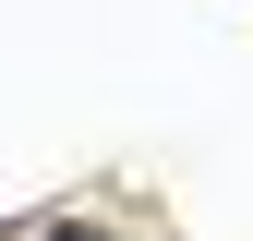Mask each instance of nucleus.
Listing matches in <instances>:
<instances>
[{
	"label": "nucleus",
	"instance_id": "f257e3e1",
	"mask_svg": "<svg viewBox=\"0 0 253 241\" xmlns=\"http://www.w3.org/2000/svg\"><path fill=\"white\" fill-rule=\"evenodd\" d=\"M37 241H121L109 217H37Z\"/></svg>",
	"mask_w": 253,
	"mask_h": 241
}]
</instances>
